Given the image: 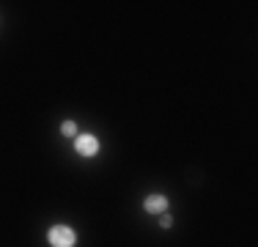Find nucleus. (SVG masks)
<instances>
[{"label":"nucleus","mask_w":258,"mask_h":247,"mask_svg":"<svg viewBox=\"0 0 258 247\" xmlns=\"http://www.w3.org/2000/svg\"><path fill=\"white\" fill-rule=\"evenodd\" d=\"M47 239H50L52 247H75L77 244V233H75V228H69V225H52L50 233H47Z\"/></svg>","instance_id":"1"},{"label":"nucleus","mask_w":258,"mask_h":247,"mask_svg":"<svg viewBox=\"0 0 258 247\" xmlns=\"http://www.w3.org/2000/svg\"><path fill=\"white\" fill-rule=\"evenodd\" d=\"M75 148H77L80 157H96L99 154V138L96 135H77Z\"/></svg>","instance_id":"2"},{"label":"nucleus","mask_w":258,"mask_h":247,"mask_svg":"<svg viewBox=\"0 0 258 247\" xmlns=\"http://www.w3.org/2000/svg\"><path fill=\"white\" fill-rule=\"evenodd\" d=\"M143 209L149 214H165V209H168V198L165 195H149L143 203Z\"/></svg>","instance_id":"3"},{"label":"nucleus","mask_w":258,"mask_h":247,"mask_svg":"<svg viewBox=\"0 0 258 247\" xmlns=\"http://www.w3.org/2000/svg\"><path fill=\"white\" fill-rule=\"evenodd\" d=\"M60 132H63L66 138H77V124L75 121H63L60 124Z\"/></svg>","instance_id":"4"},{"label":"nucleus","mask_w":258,"mask_h":247,"mask_svg":"<svg viewBox=\"0 0 258 247\" xmlns=\"http://www.w3.org/2000/svg\"><path fill=\"white\" fill-rule=\"evenodd\" d=\"M173 225V220H170V214H162V228H170Z\"/></svg>","instance_id":"5"}]
</instances>
